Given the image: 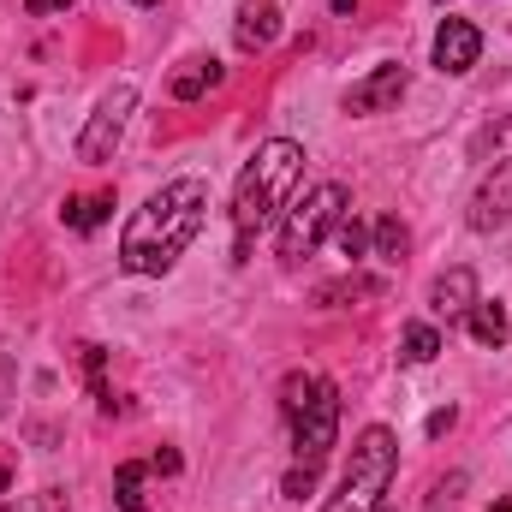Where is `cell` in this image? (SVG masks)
Segmentation results:
<instances>
[{
  "label": "cell",
  "instance_id": "6da1fadb",
  "mask_svg": "<svg viewBox=\"0 0 512 512\" xmlns=\"http://www.w3.org/2000/svg\"><path fill=\"white\" fill-rule=\"evenodd\" d=\"M209 221V179L185 173V179H167L120 233V268L126 274H167L179 256L191 251V239L203 233Z\"/></svg>",
  "mask_w": 512,
  "mask_h": 512
},
{
  "label": "cell",
  "instance_id": "7a4b0ae2",
  "mask_svg": "<svg viewBox=\"0 0 512 512\" xmlns=\"http://www.w3.org/2000/svg\"><path fill=\"white\" fill-rule=\"evenodd\" d=\"M298 173H304V143H292V137L256 143V155L233 185V262H251V245L274 227V215L292 209Z\"/></svg>",
  "mask_w": 512,
  "mask_h": 512
},
{
  "label": "cell",
  "instance_id": "3957f363",
  "mask_svg": "<svg viewBox=\"0 0 512 512\" xmlns=\"http://www.w3.org/2000/svg\"><path fill=\"white\" fill-rule=\"evenodd\" d=\"M393 471H399V441H393L387 423H370V429L358 435V447H352V465H346L340 495H334L322 512H376L387 501Z\"/></svg>",
  "mask_w": 512,
  "mask_h": 512
},
{
  "label": "cell",
  "instance_id": "277c9868",
  "mask_svg": "<svg viewBox=\"0 0 512 512\" xmlns=\"http://www.w3.org/2000/svg\"><path fill=\"white\" fill-rule=\"evenodd\" d=\"M346 221V185H316L304 203H292L286 209V221H280V256L286 262H304V256H316L322 251V239L334 233Z\"/></svg>",
  "mask_w": 512,
  "mask_h": 512
},
{
  "label": "cell",
  "instance_id": "5b68a950",
  "mask_svg": "<svg viewBox=\"0 0 512 512\" xmlns=\"http://www.w3.org/2000/svg\"><path fill=\"white\" fill-rule=\"evenodd\" d=\"M131 114H137V84H114L96 102V114L84 120V131H78V161L84 167H108L114 149H120V137H126V126H131Z\"/></svg>",
  "mask_w": 512,
  "mask_h": 512
},
{
  "label": "cell",
  "instance_id": "8992f818",
  "mask_svg": "<svg viewBox=\"0 0 512 512\" xmlns=\"http://www.w3.org/2000/svg\"><path fill=\"white\" fill-rule=\"evenodd\" d=\"M340 435V387L322 376V387L310 393L304 411H292V447H298V465H322L328 447Z\"/></svg>",
  "mask_w": 512,
  "mask_h": 512
},
{
  "label": "cell",
  "instance_id": "52a82bcc",
  "mask_svg": "<svg viewBox=\"0 0 512 512\" xmlns=\"http://www.w3.org/2000/svg\"><path fill=\"white\" fill-rule=\"evenodd\" d=\"M405 66H376V72H364L352 90H346V114L352 120H370V114H387V108H399V96H405Z\"/></svg>",
  "mask_w": 512,
  "mask_h": 512
},
{
  "label": "cell",
  "instance_id": "ba28073f",
  "mask_svg": "<svg viewBox=\"0 0 512 512\" xmlns=\"http://www.w3.org/2000/svg\"><path fill=\"white\" fill-rule=\"evenodd\" d=\"M465 221H471L477 233H495V227H507L512 221V155L507 161H495V173H483V185H477Z\"/></svg>",
  "mask_w": 512,
  "mask_h": 512
},
{
  "label": "cell",
  "instance_id": "9c48e42d",
  "mask_svg": "<svg viewBox=\"0 0 512 512\" xmlns=\"http://www.w3.org/2000/svg\"><path fill=\"white\" fill-rule=\"evenodd\" d=\"M477 54H483V30L471 18H441V30H435V72L465 78L477 66Z\"/></svg>",
  "mask_w": 512,
  "mask_h": 512
},
{
  "label": "cell",
  "instance_id": "30bf717a",
  "mask_svg": "<svg viewBox=\"0 0 512 512\" xmlns=\"http://www.w3.org/2000/svg\"><path fill=\"white\" fill-rule=\"evenodd\" d=\"M471 304H477V274L471 268H447V274L429 280V310L435 316L459 322V316H471Z\"/></svg>",
  "mask_w": 512,
  "mask_h": 512
},
{
  "label": "cell",
  "instance_id": "8fae6325",
  "mask_svg": "<svg viewBox=\"0 0 512 512\" xmlns=\"http://www.w3.org/2000/svg\"><path fill=\"white\" fill-rule=\"evenodd\" d=\"M274 36H280V6H274V0H239V18H233V42H239L245 54H262Z\"/></svg>",
  "mask_w": 512,
  "mask_h": 512
},
{
  "label": "cell",
  "instance_id": "7c38bea8",
  "mask_svg": "<svg viewBox=\"0 0 512 512\" xmlns=\"http://www.w3.org/2000/svg\"><path fill=\"white\" fill-rule=\"evenodd\" d=\"M221 78H227V66H221V60H191L185 72H173V84H167V90H173V102H197V96H203V90H215Z\"/></svg>",
  "mask_w": 512,
  "mask_h": 512
},
{
  "label": "cell",
  "instance_id": "4fadbf2b",
  "mask_svg": "<svg viewBox=\"0 0 512 512\" xmlns=\"http://www.w3.org/2000/svg\"><path fill=\"white\" fill-rule=\"evenodd\" d=\"M465 328H471V340H477V346H507V310H501V304H489V298H477V304H471V316H465Z\"/></svg>",
  "mask_w": 512,
  "mask_h": 512
},
{
  "label": "cell",
  "instance_id": "5bb4252c",
  "mask_svg": "<svg viewBox=\"0 0 512 512\" xmlns=\"http://www.w3.org/2000/svg\"><path fill=\"white\" fill-rule=\"evenodd\" d=\"M108 209H114V191H96V197H66V227L72 233H96L102 221H108Z\"/></svg>",
  "mask_w": 512,
  "mask_h": 512
},
{
  "label": "cell",
  "instance_id": "9a60e30c",
  "mask_svg": "<svg viewBox=\"0 0 512 512\" xmlns=\"http://www.w3.org/2000/svg\"><path fill=\"white\" fill-rule=\"evenodd\" d=\"M435 352H441V334H435L429 322H411L405 340H399V358H405V364H435Z\"/></svg>",
  "mask_w": 512,
  "mask_h": 512
},
{
  "label": "cell",
  "instance_id": "2e32d148",
  "mask_svg": "<svg viewBox=\"0 0 512 512\" xmlns=\"http://www.w3.org/2000/svg\"><path fill=\"white\" fill-rule=\"evenodd\" d=\"M143 471L149 465H120L114 471V507L120 512H143Z\"/></svg>",
  "mask_w": 512,
  "mask_h": 512
},
{
  "label": "cell",
  "instance_id": "e0dca14e",
  "mask_svg": "<svg viewBox=\"0 0 512 512\" xmlns=\"http://www.w3.org/2000/svg\"><path fill=\"white\" fill-rule=\"evenodd\" d=\"M405 245H411V239H405V227H399L393 215H382V221L370 227V256H387V262H399V256H405Z\"/></svg>",
  "mask_w": 512,
  "mask_h": 512
},
{
  "label": "cell",
  "instance_id": "ac0fdd59",
  "mask_svg": "<svg viewBox=\"0 0 512 512\" xmlns=\"http://www.w3.org/2000/svg\"><path fill=\"white\" fill-rule=\"evenodd\" d=\"M334 245H340V256H352V262H364V256H370V227L346 215V221L334 227Z\"/></svg>",
  "mask_w": 512,
  "mask_h": 512
},
{
  "label": "cell",
  "instance_id": "d6986e66",
  "mask_svg": "<svg viewBox=\"0 0 512 512\" xmlns=\"http://www.w3.org/2000/svg\"><path fill=\"white\" fill-rule=\"evenodd\" d=\"M316 387H322V376H286V387H280V411H286V417H292V411H304Z\"/></svg>",
  "mask_w": 512,
  "mask_h": 512
},
{
  "label": "cell",
  "instance_id": "ffe728a7",
  "mask_svg": "<svg viewBox=\"0 0 512 512\" xmlns=\"http://www.w3.org/2000/svg\"><path fill=\"white\" fill-rule=\"evenodd\" d=\"M0 512H66V489H36V495H18L12 507Z\"/></svg>",
  "mask_w": 512,
  "mask_h": 512
},
{
  "label": "cell",
  "instance_id": "44dd1931",
  "mask_svg": "<svg viewBox=\"0 0 512 512\" xmlns=\"http://www.w3.org/2000/svg\"><path fill=\"white\" fill-rule=\"evenodd\" d=\"M310 489H316V465H298V471H286V495H292V501H304Z\"/></svg>",
  "mask_w": 512,
  "mask_h": 512
},
{
  "label": "cell",
  "instance_id": "7402d4cb",
  "mask_svg": "<svg viewBox=\"0 0 512 512\" xmlns=\"http://www.w3.org/2000/svg\"><path fill=\"white\" fill-rule=\"evenodd\" d=\"M149 471H161V477H173V471H179V453H173V447H161V453L149 459Z\"/></svg>",
  "mask_w": 512,
  "mask_h": 512
},
{
  "label": "cell",
  "instance_id": "603a6c76",
  "mask_svg": "<svg viewBox=\"0 0 512 512\" xmlns=\"http://www.w3.org/2000/svg\"><path fill=\"white\" fill-rule=\"evenodd\" d=\"M453 423H459V411H453V405H447V411H435V417H429V435H447V429H453Z\"/></svg>",
  "mask_w": 512,
  "mask_h": 512
},
{
  "label": "cell",
  "instance_id": "cb8c5ba5",
  "mask_svg": "<svg viewBox=\"0 0 512 512\" xmlns=\"http://www.w3.org/2000/svg\"><path fill=\"white\" fill-rule=\"evenodd\" d=\"M66 6H72V0H24L30 18H42V12H66Z\"/></svg>",
  "mask_w": 512,
  "mask_h": 512
},
{
  "label": "cell",
  "instance_id": "d4e9b609",
  "mask_svg": "<svg viewBox=\"0 0 512 512\" xmlns=\"http://www.w3.org/2000/svg\"><path fill=\"white\" fill-rule=\"evenodd\" d=\"M328 12H340V18H352V12H358V0H328Z\"/></svg>",
  "mask_w": 512,
  "mask_h": 512
},
{
  "label": "cell",
  "instance_id": "484cf974",
  "mask_svg": "<svg viewBox=\"0 0 512 512\" xmlns=\"http://www.w3.org/2000/svg\"><path fill=\"white\" fill-rule=\"evenodd\" d=\"M495 512H512V501H495Z\"/></svg>",
  "mask_w": 512,
  "mask_h": 512
},
{
  "label": "cell",
  "instance_id": "4316f807",
  "mask_svg": "<svg viewBox=\"0 0 512 512\" xmlns=\"http://www.w3.org/2000/svg\"><path fill=\"white\" fill-rule=\"evenodd\" d=\"M131 6H155V0H131Z\"/></svg>",
  "mask_w": 512,
  "mask_h": 512
},
{
  "label": "cell",
  "instance_id": "83f0119b",
  "mask_svg": "<svg viewBox=\"0 0 512 512\" xmlns=\"http://www.w3.org/2000/svg\"><path fill=\"white\" fill-rule=\"evenodd\" d=\"M376 512H393V507H387V501H382V507H376Z\"/></svg>",
  "mask_w": 512,
  "mask_h": 512
}]
</instances>
